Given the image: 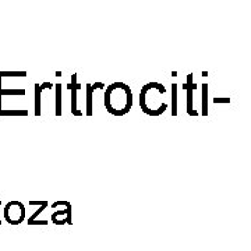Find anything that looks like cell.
<instances>
[{"mask_svg":"<svg viewBox=\"0 0 251 251\" xmlns=\"http://www.w3.org/2000/svg\"><path fill=\"white\" fill-rule=\"evenodd\" d=\"M105 106L109 113L115 116H123L128 113L133 106V94L130 87L123 82H115L108 87L105 94Z\"/></svg>","mask_w":251,"mask_h":251,"instance_id":"1","label":"cell"},{"mask_svg":"<svg viewBox=\"0 0 251 251\" xmlns=\"http://www.w3.org/2000/svg\"><path fill=\"white\" fill-rule=\"evenodd\" d=\"M183 88H184V90H187V98H188L187 112H188V115H191V116H197V110H194V109H193V91L196 90V84L193 82V74H188L187 84H186Z\"/></svg>","mask_w":251,"mask_h":251,"instance_id":"2","label":"cell"},{"mask_svg":"<svg viewBox=\"0 0 251 251\" xmlns=\"http://www.w3.org/2000/svg\"><path fill=\"white\" fill-rule=\"evenodd\" d=\"M75 80H77V74H73L72 85H70V88H72V94H73L72 112L74 113V115L80 116V115H82V113H81L80 110H77V90L80 88V85H77V84H75Z\"/></svg>","mask_w":251,"mask_h":251,"instance_id":"3","label":"cell"},{"mask_svg":"<svg viewBox=\"0 0 251 251\" xmlns=\"http://www.w3.org/2000/svg\"><path fill=\"white\" fill-rule=\"evenodd\" d=\"M105 87V84H102V82H97V84H94V85H87V97H88V103H87V115H92V103H91V98H92V91L95 90V88H103Z\"/></svg>","mask_w":251,"mask_h":251,"instance_id":"4","label":"cell"},{"mask_svg":"<svg viewBox=\"0 0 251 251\" xmlns=\"http://www.w3.org/2000/svg\"><path fill=\"white\" fill-rule=\"evenodd\" d=\"M172 115H177V85H172Z\"/></svg>","mask_w":251,"mask_h":251,"instance_id":"5","label":"cell"},{"mask_svg":"<svg viewBox=\"0 0 251 251\" xmlns=\"http://www.w3.org/2000/svg\"><path fill=\"white\" fill-rule=\"evenodd\" d=\"M36 90H35V115H41V91L44 90L42 88V85H39V84H36L35 85Z\"/></svg>","mask_w":251,"mask_h":251,"instance_id":"6","label":"cell"},{"mask_svg":"<svg viewBox=\"0 0 251 251\" xmlns=\"http://www.w3.org/2000/svg\"><path fill=\"white\" fill-rule=\"evenodd\" d=\"M202 115H208V85H202Z\"/></svg>","mask_w":251,"mask_h":251,"instance_id":"7","label":"cell"},{"mask_svg":"<svg viewBox=\"0 0 251 251\" xmlns=\"http://www.w3.org/2000/svg\"><path fill=\"white\" fill-rule=\"evenodd\" d=\"M56 87H57V109H56V115L60 116L62 115V102H60V88H62V85L59 84Z\"/></svg>","mask_w":251,"mask_h":251,"instance_id":"8","label":"cell"},{"mask_svg":"<svg viewBox=\"0 0 251 251\" xmlns=\"http://www.w3.org/2000/svg\"><path fill=\"white\" fill-rule=\"evenodd\" d=\"M214 102L215 103H230V98H215Z\"/></svg>","mask_w":251,"mask_h":251,"instance_id":"9","label":"cell"}]
</instances>
